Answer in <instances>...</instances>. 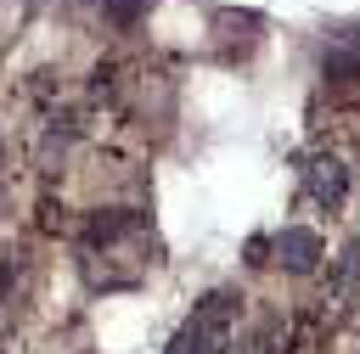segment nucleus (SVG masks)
Instances as JSON below:
<instances>
[{
    "instance_id": "nucleus-3",
    "label": "nucleus",
    "mask_w": 360,
    "mask_h": 354,
    "mask_svg": "<svg viewBox=\"0 0 360 354\" xmlns=\"http://www.w3.org/2000/svg\"><path fill=\"white\" fill-rule=\"evenodd\" d=\"M304 191H309L321 208H338L343 191H349V169H343L338 157H309V169H304Z\"/></svg>"
},
{
    "instance_id": "nucleus-1",
    "label": "nucleus",
    "mask_w": 360,
    "mask_h": 354,
    "mask_svg": "<svg viewBox=\"0 0 360 354\" xmlns=\"http://www.w3.org/2000/svg\"><path fill=\"white\" fill-rule=\"evenodd\" d=\"M231 315H236V298L231 292H208L191 309V320L174 332L169 354H225L231 348Z\"/></svg>"
},
{
    "instance_id": "nucleus-8",
    "label": "nucleus",
    "mask_w": 360,
    "mask_h": 354,
    "mask_svg": "<svg viewBox=\"0 0 360 354\" xmlns=\"http://www.w3.org/2000/svg\"><path fill=\"white\" fill-rule=\"evenodd\" d=\"M6 292H11V264L0 258V298H6Z\"/></svg>"
},
{
    "instance_id": "nucleus-7",
    "label": "nucleus",
    "mask_w": 360,
    "mask_h": 354,
    "mask_svg": "<svg viewBox=\"0 0 360 354\" xmlns=\"http://www.w3.org/2000/svg\"><path fill=\"white\" fill-rule=\"evenodd\" d=\"M107 11H112V17H118V22H129V17H135V11H141V0H107Z\"/></svg>"
},
{
    "instance_id": "nucleus-5",
    "label": "nucleus",
    "mask_w": 360,
    "mask_h": 354,
    "mask_svg": "<svg viewBox=\"0 0 360 354\" xmlns=\"http://www.w3.org/2000/svg\"><path fill=\"white\" fill-rule=\"evenodd\" d=\"M321 67H326V79H354V73H360V51H343V45H338V51H326Z\"/></svg>"
},
{
    "instance_id": "nucleus-6",
    "label": "nucleus",
    "mask_w": 360,
    "mask_h": 354,
    "mask_svg": "<svg viewBox=\"0 0 360 354\" xmlns=\"http://www.w3.org/2000/svg\"><path fill=\"white\" fill-rule=\"evenodd\" d=\"M129 225H135V214H118V219H90V230H84V236H90V242H107V236H118V230H129Z\"/></svg>"
},
{
    "instance_id": "nucleus-4",
    "label": "nucleus",
    "mask_w": 360,
    "mask_h": 354,
    "mask_svg": "<svg viewBox=\"0 0 360 354\" xmlns=\"http://www.w3.org/2000/svg\"><path fill=\"white\" fill-rule=\"evenodd\" d=\"M354 275H360V242H343V258H338V275H332V298H349Z\"/></svg>"
},
{
    "instance_id": "nucleus-2",
    "label": "nucleus",
    "mask_w": 360,
    "mask_h": 354,
    "mask_svg": "<svg viewBox=\"0 0 360 354\" xmlns=\"http://www.w3.org/2000/svg\"><path fill=\"white\" fill-rule=\"evenodd\" d=\"M270 253H276V264H281L287 275H309V270H315V258H321V242H315V230L287 225V230H276Z\"/></svg>"
}]
</instances>
